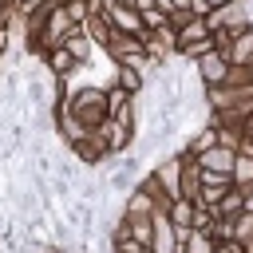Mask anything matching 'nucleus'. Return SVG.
I'll return each instance as SVG.
<instances>
[{
    "mask_svg": "<svg viewBox=\"0 0 253 253\" xmlns=\"http://www.w3.org/2000/svg\"><path fill=\"white\" fill-rule=\"evenodd\" d=\"M67 111L91 130L99 126L111 111H107V87H95V83H83V87H71L67 91Z\"/></svg>",
    "mask_w": 253,
    "mask_h": 253,
    "instance_id": "obj_1",
    "label": "nucleus"
},
{
    "mask_svg": "<svg viewBox=\"0 0 253 253\" xmlns=\"http://www.w3.org/2000/svg\"><path fill=\"white\" fill-rule=\"evenodd\" d=\"M63 213H67V221L79 229V237H91V233L99 229V202H91V198H71V202H63Z\"/></svg>",
    "mask_w": 253,
    "mask_h": 253,
    "instance_id": "obj_2",
    "label": "nucleus"
},
{
    "mask_svg": "<svg viewBox=\"0 0 253 253\" xmlns=\"http://www.w3.org/2000/svg\"><path fill=\"white\" fill-rule=\"evenodd\" d=\"M194 75L202 79V87H217V83H225L229 79V55L225 51H206L202 59H194Z\"/></svg>",
    "mask_w": 253,
    "mask_h": 253,
    "instance_id": "obj_3",
    "label": "nucleus"
},
{
    "mask_svg": "<svg viewBox=\"0 0 253 253\" xmlns=\"http://www.w3.org/2000/svg\"><path fill=\"white\" fill-rule=\"evenodd\" d=\"M103 12L107 20L115 24V32H130V36H142L146 24H142V12L134 4H123V0H103Z\"/></svg>",
    "mask_w": 253,
    "mask_h": 253,
    "instance_id": "obj_4",
    "label": "nucleus"
},
{
    "mask_svg": "<svg viewBox=\"0 0 253 253\" xmlns=\"http://www.w3.org/2000/svg\"><path fill=\"white\" fill-rule=\"evenodd\" d=\"M43 63H47V71H51L55 79H67V83H71V79H75V75H79V71L87 67V63H79V59L71 55V47H67V43L51 47V51L43 55Z\"/></svg>",
    "mask_w": 253,
    "mask_h": 253,
    "instance_id": "obj_5",
    "label": "nucleus"
},
{
    "mask_svg": "<svg viewBox=\"0 0 253 253\" xmlns=\"http://www.w3.org/2000/svg\"><path fill=\"white\" fill-rule=\"evenodd\" d=\"M154 174H158V182H162L166 198H178V194H182V150L166 154V158L154 166Z\"/></svg>",
    "mask_w": 253,
    "mask_h": 253,
    "instance_id": "obj_6",
    "label": "nucleus"
},
{
    "mask_svg": "<svg viewBox=\"0 0 253 253\" xmlns=\"http://www.w3.org/2000/svg\"><path fill=\"white\" fill-rule=\"evenodd\" d=\"M198 162L206 170H217V174H229L233 178V162H237V146H225V142H213L210 150L198 154Z\"/></svg>",
    "mask_w": 253,
    "mask_h": 253,
    "instance_id": "obj_7",
    "label": "nucleus"
},
{
    "mask_svg": "<svg viewBox=\"0 0 253 253\" xmlns=\"http://www.w3.org/2000/svg\"><path fill=\"white\" fill-rule=\"evenodd\" d=\"M150 253H178L174 221H170V213H166L162 206L154 210V241H150Z\"/></svg>",
    "mask_w": 253,
    "mask_h": 253,
    "instance_id": "obj_8",
    "label": "nucleus"
},
{
    "mask_svg": "<svg viewBox=\"0 0 253 253\" xmlns=\"http://www.w3.org/2000/svg\"><path fill=\"white\" fill-rule=\"evenodd\" d=\"M103 51H107V59H111V63H123L126 55L142 51V36H130V32H115V36H111V43H107Z\"/></svg>",
    "mask_w": 253,
    "mask_h": 253,
    "instance_id": "obj_9",
    "label": "nucleus"
},
{
    "mask_svg": "<svg viewBox=\"0 0 253 253\" xmlns=\"http://www.w3.org/2000/svg\"><path fill=\"white\" fill-rule=\"evenodd\" d=\"M63 43L71 47V55H75L79 63H91V59H95V51H103V47H99V43L83 32V24H75V28H71V36H67Z\"/></svg>",
    "mask_w": 253,
    "mask_h": 253,
    "instance_id": "obj_10",
    "label": "nucleus"
},
{
    "mask_svg": "<svg viewBox=\"0 0 253 253\" xmlns=\"http://www.w3.org/2000/svg\"><path fill=\"white\" fill-rule=\"evenodd\" d=\"M83 32H87L99 47H107V43H111V36H115V24L107 20V12H91V16L83 20Z\"/></svg>",
    "mask_w": 253,
    "mask_h": 253,
    "instance_id": "obj_11",
    "label": "nucleus"
},
{
    "mask_svg": "<svg viewBox=\"0 0 253 253\" xmlns=\"http://www.w3.org/2000/svg\"><path fill=\"white\" fill-rule=\"evenodd\" d=\"M154 210H158V198L150 190H142V186H134L123 198V213H154Z\"/></svg>",
    "mask_w": 253,
    "mask_h": 253,
    "instance_id": "obj_12",
    "label": "nucleus"
},
{
    "mask_svg": "<svg viewBox=\"0 0 253 253\" xmlns=\"http://www.w3.org/2000/svg\"><path fill=\"white\" fill-rule=\"evenodd\" d=\"M115 83H123L130 95H142V91H146V75H142L134 63H115Z\"/></svg>",
    "mask_w": 253,
    "mask_h": 253,
    "instance_id": "obj_13",
    "label": "nucleus"
},
{
    "mask_svg": "<svg viewBox=\"0 0 253 253\" xmlns=\"http://www.w3.org/2000/svg\"><path fill=\"white\" fill-rule=\"evenodd\" d=\"M213 142H217V126H213V123L206 119V123H202L198 130H190V138H186V150H190V154L198 158V154H202V150H210Z\"/></svg>",
    "mask_w": 253,
    "mask_h": 253,
    "instance_id": "obj_14",
    "label": "nucleus"
},
{
    "mask_svg": "<svg viewBox=\"0 0 253 253\" xmlns=\"http://www.w3.org/2000/svg\"><path fill=\"white\" fill-rule=\"evenodd\" d=\"M225 55H229V63H253V28H241Z\"/></svg>",
    "mask_w": 253,
    "mask_h": 253,
    "instance_id": "obj_15",
    "label": "nucleus"
},
{
    "mask_svg": "<svg viewBox=\"0 0 253 253\" xmlns=\"http://www.w3.org/2000/svg\"><path fill=\"white\" fill-rule=\"evenodd\" d=\"M245 210V190L241 186H229L221 198H217V206H213V213H221V217H237Z\"/></svg>",
    "mask_w": 253,
    "mask_h": 253,
    "instance_id": "obj_16",
    "label": "nucleus"
},
{
    "mask_svg": "<svg viewBox=\"0 0 253 253\" xmlns=\"http://www.w3.org/2000/svg\"><path fill=\"white\" fill-rule=\"evenodd\" d=\"M202 36H210L206 16H190V20L178 28V47H182V43H190V40H202Z\"/></svg>",
    "mask_w": 253,
    "mask_h": 253,
    "instance_id": "obj_17",
    "label": "nucleus"
},
{
    "mask_svg": "<svg viewBox=\"0 0 253 253\" xmlns=\"http://www.w3.org/2000/svg\"><path fill=\"white\" fill-rule=\"evenodd\" d=\"M166 213H170V221H174V225H190V221H194V202L178 194V198H170Z\"/></svg>",
    "mask_w": 253,
    "mask_h": 253,
    "instance_id": "obj_18",
    "label": "nucleus"
},
{
    "mask_svg": "<svg viewBox=\"0 0 253 253\" xmlns=\"http://www.w3.org/2000/svg\"><path fill=\"white\" fill-rule=\"evenodd\" d=\"M233 237L245 245V253H253V213H249V210H241V213L233 217Z\"/></svg>",
    "mask_w": 253,
    "mask_h": 253,
    "instance_id": "obj_19",
    "label": "nucleus"
},
{
    "mask_svg": "<svg viewBox=\"0 0 253 253\" xmlns=\"http://www.w3.org/2000/svg\"><path fill=\"white\" fill-rule=\"evenodd\" d=\"M130 99H134V95H130L123 83H111V87H107V111H111V115H119V111H123Z\"/></svg>",
    "mask_w": 253,
    "mask_h": 253,
    "instance_id": "obj_20",
    "label": "nucleus"
},
{
    "mask_svg": "<svg viewBox=\"0 0 253 253\" xmlns=\"http://www.w3.org/2000/svg\"><path fill=\"white\" fill-rule=\"evenodd\" d=\"M63 8H67V16H71L75 24H83V20L91 16V0H63Z\"/></svg>",
    "mask_w": 253,
    "mask_h": 253,
    "instance_id": "obj_21",
    "label": "nucleus"
},
{
    "mask_svg": "<svg viewBox=\"0 0 253 253\" xmlns=\"http://www.w3.org/2000/svg\"><path fill=\"white\" fill-rule=\"evenodd\" d=\"M111 249H115V253H150V249H146V245H142L138 237H130V233H126V237H119V241H115Z\"/></svg>",
    "mask_w": 253,
    "mask_h": 253,
    "instance_id": "obj_22",
    "label": "nucleus"
},
{
    "mask_svg": "<svg viewBox=\"0 0 253 253\" xmlns=\"http://www.w3.org/2000/svg\"><path fill=\"white\" fill-rule=\"evenodd\" d=\"M233 36H237V28H225V24H221V28H213V47H217V51H229Z\"/></svg>",
    "mask_w": 253,
    "mask_h": 253,
    "instance_id": "obj_23",
    "label": "nucleus"
},
{
    "mask_svg": "<svg viewBox=\"0 0 253 253\" xmlns=\"http://www.w3.org/2000/svg\"><path fill=\"white\" fill-rule=\"evenodd\" d=\"M166 20H170V16H166V12H162V8H142V24H146V28H150V32H154V28H162V24H166Z\"/></svg>",
    "mask_w": 253,
    "mask_h": 253,
    "instance_id": "obj_24",
    "label": "nucleus"
},
{
    "mask_svg": "<svg viewBox=\"0 0 253 253\" xmlns=\"http://www.w3.org/2000/svg\"><path fill=\"white\" fill-rule=\"evenodd\" d=\"M241 190H245V210L253 213V186H241Z\"/></svg>",
    "mask_w": 253,
    "mask_h": 253,
    "instance_id": "obj_25",
    "label": "nucleus"
},
{
    "mask_svg": "<svg viewBox=\"0 0 253 253\" xmlns=\"http://www.w3.org/2000/svg\"><path fill=\"white\" fill-rule=\"evenodd\" d=\"M210 8H225V4H233V0H206Z\"/></svg>",
    "mask_w": 253,
    "mask_h": 253,
    "instance_id": "obj_26",
    "label": "nucleus"
},
{
    "mask_svg": "<svg viewBox=\"0 0 253 253\" xmlns=\"http://www.w3.org/2000/svg\"><path fill=\"white\" fill-rule=\"evenodd\" d=\"M0 4H8V8H16V0H0Z\"/></svg>",
    "mask_w": 253,
    "mask_h": 253,
    "instance_id": "obj_27",
    "label": "nucleus"
}]
</instances>
